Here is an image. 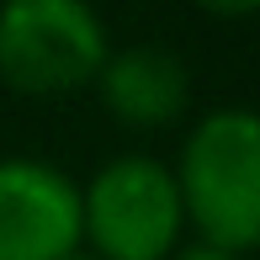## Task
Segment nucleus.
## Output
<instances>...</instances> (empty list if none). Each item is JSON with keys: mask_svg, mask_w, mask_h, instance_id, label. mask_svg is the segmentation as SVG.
<instances>
[{"mask_svg": "<svg viewBox=\"0 0 260 260\" xmlns=\"http://www.w3.org/2000/svg\"><path fill=\"white\" fill-rule=\"evenodd\" d=\"M186 223L197 239L223 244L234 255L260 250V112L255 106H218L186 133L181 159Z\"/></svg>", "mask_w": 260, "mask_h": 260, "instance_id": "f257e3e1", "label": "nucleus"}, {"mask_svg": "<svg viewBox=\"0 0 260 260\" xmlns=\"http://www.w3.org/2000/svg\"><path fill=\"white\" fill-rule=\"evenodd\" d=\"M186 202L175 165L117 154L85 181V244L96 260H170L181 250Z\"/></svg>", "mask_w": 260, "mask_h": 260, "instance_id": "f03ea898", "label": "nucleus"}, {"mask_svg": "<svg viewBox=\"0 0 260 260\" xmlns=\"http://www.w3.org/2000/svg\"><path fill=\"white\" fill-rule=\"evenodd\" d=\"M112 38L85 0H6L0 6V80L27 96L96 85Z\"/></svg>", "mask_w": 260, "mask_h": 260, "instance_id": "7ed1b4c3", "label": "nucleus"}, {"mask_svg": "<svg viewBox=\"0 0 260 260\" xmlns=\"http://www.w3.org/2000/svg\"><path fill=\"white\" fill-rule=\"evenodd\" d=\"M85 244V186L53 159L0 154V260H75Z\"/></svg>", "mask_w": 260, "mask_h": 260, "instance_id": "20e7f679", "label": "nucleus"}, {"mask_svg": "<svg viewBox=\"0 0 260 260\" xmlns=\"http://www.w3.org/2000/svg\"><path fill=\"white\" fill-rule=\"evenodd\" d=\"M96 90L117 122L159 127L170 117H181L186 96H191V75H186L181 53L159 48V43H127V48L106 53Z\"/></svg>", "mask_w": 260, "mask_h": 260, "instance_id": "39448f33", "label": "nucleus"}, {"mask_svg": "<svg viewBox=\"0 0 260 260\" xmlns=\"http://www.w3.org/2000/svg\"><path fill=\"white\" fill-rule=\"evenodd\" d=\"M170 260H244V255L223 250V244H207V239H191V244H181Z\"/></svg>", "mask_w": 260, "mask_h": 260, "instance_id": "423d86ee", "label": "nucleus"}, {"mask_svg": "<svg viewBox=\"0 0 260 260\" xmlns=\"http://www.w3.org/2000/svg\"><path fill=\"white\" fill-rule=\"evenodd\" d=\"M75 260H96V255H75Z\"/></svg>", "mask_w": 260, "mask_h": 260, "instance_id": "0eeeda50", "label": "nucleus"}]
</instances>
